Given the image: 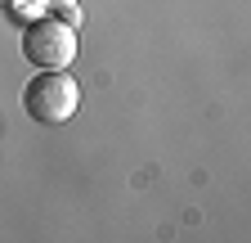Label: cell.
<instances>
[{
	"label": "cell",
	"instance_id": "3",
	"mask_svg": "<svg viewBox=\"0 0 251 243\" xmlns=\"http://www.w3.org/2000/svg\"><path fill=\"white\" fill-rule=\"evenodd\" d=\"M45 5H50V9H58V5H76V0H45Z\"/></svg>",
	"mask_w": 251,
	"mask_h": 243
},
{
	"label": "cell",
	"instance_id": "2",
	"mask_svg": "<svg viewBox=\"0 0 251 243\" xmlns=\"http://www.w3.org/2000/svg\"><path fill=\"white\" fill-rule=\"evenodd\" d=\"M23 54H27L36 68H68L72 59H76V27L50 9L45 18L27 23V32H23Z\"/></svg>",
	"mask_w": 251,
	"mask_h": 243
},
{
	"label": "cell",
	"instance_id": "1",
	"mask_svg": "<svg viewBox=\"0 0 251 243\" xmlns=\"http://www.w3.org/2000/svg\"><path fill=\"white\" fill-rule=\"evenodd\" d=\"M76 104H81V86H76L72 72H63V68H41L23 86V113L31 122H45V126L72 122Z\"/></svg>",
	"mask_w": 251,
	"mask_h": 243
},
{
	"label": "cell",
	"instance_id": "4",
	"mask_svg": "<svg viewBox=\"0 0 251 243\" xmlns=\"http://www.w3.org/2000/svg\"><path fill=\"white\" fill-rule=\"evenodd\" d=\"M14 5H18V0H0V9H14Z\"/></svg>",
	"mask_w": 251,
	"mask_h": 243
}]
</instances>
